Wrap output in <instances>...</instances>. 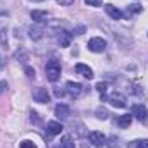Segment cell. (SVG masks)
Returning <instances> with one entry per match:
<instances>
[{"instance_id":"17","label":"cell","mask_w":148,"mask_h":148,"mask_svg":"<svg viewBox=\"0 0 148 148\" xmlns=\"http://www.w3.org/2000/svg\"><path fill=\"white\" fill-rule=\"evenodd\" d=\"M60 147L62 148H74V141L71 136H62L60 138Z\"/></svg>"},{"instance_id":"10","label":"cell","mask_w":148,"mask_h":148,"mask_svg":"<svg viewBox=\"0 0 148 148\" xmlns=\"http://www.w3.org/2000/svg\"><path fill=\"white\" fill-rule=\"evenodd\" d=\"M62 124L60 122H57V121H50L48 124H47V131H48V134H52V136H55V134H60L62 133Z\"/></svg>"},{"instance_id":"21","label":"cell","mask_w":148,"mask_h":148,"mask_svg":"<svg viewBox=\"0 0 148 148\" xmlns=\"http://www.w3.org/2000/svg\"><path fill=\"white\" fill-rule=\"evenodd\" d=\"M19 147L21 148H36V145H35L33 141H29V140H24V141L19 143Z\"/></svg>"},{"instance_id":"33","label":"cell","mask_w":148,"mask_h":148,"mask_svg":"<svg viewBox=\"0 0 148 148\" xmlns=\"http://www.w3.org/2000/svg\"><path fill=\"white\" fill-rule=\"evenodd\" d=\"M33 2H41V0H33Z\"/></svg>"},{"instance_id":"32","label":"cell","mask_w":148,"mask_h":148,"mask_svg":"<svg viewBox=\"0 0 148 148\" xmlns=\"http://www.w3.org/2000/svg\"><path fill=\"white\" fill-rule=\"evenodd\" d=\"M55 148H62V147H60V145H57V147H55Z\"/></svg>"},{"instance_id":"8","label":"cell","mask_w":148,"mask_h":148,"mask_svg":"<svg viewBox=\"0 0 148 148\" xmlns=\"http://www.w3.org/2000/svg\"><path fill=\"white\" fill-rule=\"evenodd\" d=\"M55 36H57V41L60 43V47H69L73 33H69V31H66V29H57V31H55Z\"/></svg>"},{"instance_id":"16","label":"cell","mask_w":148,"mask_h":148,"mask_svg":"<svg viewBox=\"0 0 148 148\" xmlns=\"http://www.w3.org/2000/svg\"><path fill=\"white\" fill-rule=\"evenodd\" d=\"M141 10H143V5H140V3H131V5H127L126 14H127V16H133V14H140Z\"/></svg>"},{"instance_id":"22","label":"cell","mask_w":148,"mask_h":148,"mask_svg":"<svg viewBox=\"0 0 148 148\" xmlns=\"http://www.w3.org/2000/svg\"><path fill=\"white\" fill-rule=\"evenodd\" d=\"M16 59H23V60H28V53H26L23 48H19V50L16 52Z\"/></svg>"},{"instance_id":"24","label":"cell","mask_w":148,"mask_h":148,"mask_svg":"<svg viewBox=\"0 0 148 148\" xmlns=\"http://www.w3.org/2000/svg\"><path fill=\"white\" fill-rule=\"evenodd\" d=\"M86 5H91V7H100L102 5V0H84Z\"/></svg>"},{"instance_id":"5","label":"cell","mask_w":148,"mask_h":148,"mask_svg":"<svg viewBox=\"0 0 148 148\" xmlns=\"http://www.w3.org/2000/svg\"><path fill=\"white\" fill-rule=\"evenodd\" d=\"M66 91H67L73 98H77V97H81V93L84 91V88H83V84H79V83L67 81V84H66Z\"/></svg>"},{"instance_id":"14","label":"cell","mask_w":148,"mask_h":148,"mask_svg":"<svg viewBox=\"0 0 148 148\" xmlns=\"http://www.w3.org/2000/svg\"><path fill=\"white\" fill-rule=\"evenodd\" d=\"M31 19L36 21V23H47L48 12H45V10H33V12H31Z\"/></svg>"},{"instance_id":"30","label":"cell","mask_w":148,"mask_h":148,"mask_svg":"<svg viewBox=\"0 0 148 148\" xmlns=\"http://www.w3.org/2000/svg\"><path fill=\"white\" fill-rule=\"evenodd\" d=\"M7 90V81H0V95Z\"/></svg>"},{"instance_id":"19","label":"cell","mask_w":148,"mask_h":148,"mask_svg":"<svg viewBox=\"0 0 148 148\" xmlns=\"http://www.w3.org/2000/svg\"><path fill=\"white\" fill-rule=\"evenodd\" d=\"M0 43L7 50L9 48V40H7V29H0Z\"/></svg>"},{"instance_id":"4","label":"cell","mask_w":148,"mask_h":148,"mask_svg":"<svg viewBox=\"0 0 148 148\" xmlns=\"http://www.w3.org/2000/svg\"><path fill=\"white\" fill-rule=\"evenodd\" d=\"M88 138H90V143H91L93 147H103V145L107 143L105 134L100 133V131H91V133L88 134Z\"/></svg>"},{"instance_id":"26","label":"cell","mask_w":148,"mask_h":148,"mask_svg":"<svg viewBox=\"0 0 148 148\" xmlns=\"http://www.w3.org/2000/svg\"><path fill=\"white\" fill-rule=\"evenodd\" d=\"M84 31H86V28H84V26H77V28H74V35H83V33H84Z\"/></svg>"},{"instance_id":"29","label":"cell","mask_w":148,"mask_h":148,"mask_svg":"<svg viewBox=\"0 0 148 148\" xmlns=\"http://www.w3.org/2000/svg\"><path fill=\"white\" fill-rule=\"evenodd\" d=\"M64 95H66V90H60V88H55V97H59V98H60V97H64Z\"/></svg>"},{"instance_id":"25","label":"cell","mask_w":148,"mask_h":148,"mask_svg":"<svg viewBox=\"0 0 148 148\" xmlns=\"http://www.w3.org/2000/svg\"><path fill=\"white\" fill-rule=\"evenodd\" d=\"M24 73H26L28 77H35V69H33L31 66H26V67H24Z\"/></svg>"},{"instance_id":"31","label":"cell","mask_w":148,"mask_h":148,"mask_svg":"<svg viewBox=\"0 0 148 148\" xmlns=\"http://www.w3.org/2000/svg\"><path fill=\"white\" fill-rule=\"evenodd\" d=\"M5 67V57H3V53H0V71Z\"/></svg>"},{"instance_id":"15","label":"cell","mask_w":148,"mask_h":148,"mask_svg":"<svg viewBox=\"0 0 148 148\" xmlns=\"http://www.w3.org/2000/svg\"><path fill=\"white\" fill-rule=\"evenodd\" d=\"M43 26L41 24H38V26H31L29 28V38L31 40H40V38L43 36Z\"/></svg>"},{"instance_id":"3","label":"cell","mask_w":148,"mask_h":148,"mask_svg":"<svg viewBox=\"0 0 148 148\" xmlns=\"http://www.w3.org/2000/svg\"><path fill=\"white\" fill-rule=\"evenodd\" d=\"M107 102H110V105L117 107V109H124L127 100H126V97H124L122 93H119V91H114V93H110V95L107 97Z\"/></svg>"},{"instance_id":"27","label":"cell","mask_w":148,"mask_h":148,"mask_svg":"<svg viewBox=\"0 0 148 148\" xmlns=\"http://www.w3.org/2000/svg\"><path fill=\"white\" fill-rule=\"evenodd\" d=\"M31 122H35V124H40V117H38L36 112H31Z\"/></svg>"},{"instance_id":"6","label":"cell","mask_w":148,"mask_h":148,"mask_svg":"<svg viewBox=\"0 0 148 148\" xmlns=\"http://www.w3.org/2000/svg\"><path fill=\"white\" fill-rule=\"evenodd\" d=\"M33 100L38 103H48L50 102V93L47 91V88H36L33 91Z\"/></svg>"},{"instance_id":"11","label":"cell","mask_w":148,"mask_h":148,"mask_svg":"<svg viewBox=\"0 0 148 148\" xmlns=\"http://www.w3.org/2000/svg\"><path fill=\"white\" fill-rule=\"evenodd\" d=\"M55 115H57L59 119H67V117L71 115V109H69L67 105H64V103H59V105L55 107Z\"/></svg>"},{"instance_id":"2","label":"cell","mask_w":148,"mask_h":148,"mask_svg":"<svg viewBox=\"0 0 148 148\" xmlns=\"http://www.w3.org/2000/svg\"><path fill=\"white\" fill-rule=\"evenodd\" d=\"M105 48H107V41L100 36H95L88 41V50H91L95 53H102V52H105Z\"/></svg>"},{"instance_id":"13","label":"cell","mask_w":148,"mask_h":148,"mask_svg":"<svg viewBox=\"0 0 148 148\" xmlns=\"http://www.w3.org/2000/svg\"><path fill=\"white\" fill-rule=\"evenodd\" d=\"M131 122H133V115H129V114L121 115V117H117V119H115V124H117L119 127H129V126H131Z\"/></svg>"},{"instance_id":"9","label":"cell","mask_w":148,"mask_h":148,"mask_svg":"<svg viewBox=\"0 0 148 148\" xmlns=\"http://www.w3.org/2000/svg\"><path fill=\"white\" fill-rule=\"evenodd\" d=\"M74 69H76V73L81 74V76H83V77H86V79H91V77L95 76V74H93V69H91V67H88L86 64H76V67H74Z\"/></svg>"},{"instance_id":"12","label":"cell","mask_w":148,"mask_h":148,"mask_svg":"<svg viewBox=\"0 0 148 148\" xmlns=\"http://www.w3.org/2000/svg\"><path fill=\"white\" fill-rule=\"evenodd\" d=\"M105 12L110 16L112 19H115V21H119V19H122V12L117 9V7H114L112 3H107L105 5Z\"/></svg>"},{"instance_id":"23","label":"cell","mask_w":148,"mask_h":148,"mask_svg":"<svg viewBox=\"0 0 148 148\" xmlns=\"http://www.w3.org/2000/svg\"><path fill=\"white\" fill-rule=\"evenodd\" d=\"M134 148H148V140H138V141H134Z\"/></svg>"},{"instance_id":"20","label":"cell","mask_w":148,"mask_h":148,"mask_svg":"<svg viewBox=\"0 0 148 148\" xmlns=\"http://www.w3.org/2000/svg\"><path fill=\"white\" fill-rule=\"evenodd\" d=\"M95 88L98 90V93L102 95V98H103V100H107V97H105V93H107V83H98Z\"/></svg>"},{"instance_id":"28","label":"cell","mask_w":148,"mask_h":148,"mask_svg":"<svg viewBox=\"0 0 148 148\" xmlns=\"http://www.w3.org/2000/svg\"><path fill=\"white\" fill-rule=\"evenodd\" d=\"M60 5H64V7H67V5H73L74 3V0H57Z\"/></svg>"},{"instance_id":"7","label":"cell","mask_w":148,"mask_h":148,"mask_svg":"<svg viewBox=\"0 0 148 148\" xmlns=\"http://www.w3.org/2000/svg\"><path fill=\"white\" fill-rule=\"evenodd\" d=\"M140 122H148V109L143 105H133V114Z\"/></svg>"},{"instance_id":"18","label":"cell","mask_w":148,"mask_h":148,"mask_svg":"<svg viewBox=\"0 0 148 148\" xmlns=\"http://www.w3.org/2000/svg\"><path fill=\"white\" fill-rule=\"evenodd\" d=\"M95 114H97V117H98V119H102V121L109 119V115H110V114H109V110H107L105 107H100V109H97V112H95Z\"/></svg>"},{"instance_id":"1","label":"cell","mask_w":148,"mask_h":148,"mask_svg":"<svg viewBox=\"0 0 148 148\" xmlns=\"http://www.w3.org/2000/svg\"><path fill=\"white\" fill-rule=\"evenodd\" d=\"M45 71H47V77H48V81L55 83V81L60 77V62H59L57 59H50V60L47 62Z\"/></svg>"}]
</instances>
